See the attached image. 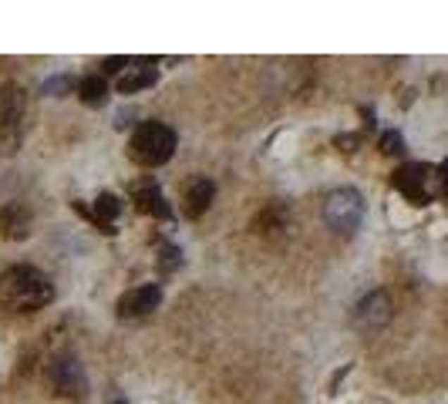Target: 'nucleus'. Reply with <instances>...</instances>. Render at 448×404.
Segmentation results:
<instances>
[{
  "label": "nucleus",
  "instance_id": "f257e3e1",
  "mask_svg": "<svg viewBox=\"0 0 448 404\" xmlns=\"http://www.w3.org/2000/svg\"><path fill=\"white\" fill-rule=\"evenodd\" d=\"M54 296V286L41 270L34 266H11L4 277H0V303L11 307L17 313H34L47 307Z\"/></svg>",
  "mask_w": 448,
  "mask_h": 404
},
{
  "label": "nucleus",
  "instance_id": "f03ea898",
  "mask_svg": "<svg viewBox=\"0 0 448 404\" xmlns=\"http://www.w3.org/2000/svg\"><path fill=\"white\" fill-rule=\"evenodd\" d=\"M175 152V132L162 122H142L135 128V135L128 141V156L135 158L145 169H155V165H166Z\"/></svg>",
  "mask_w": 448,
  "mask_h": 404
},
{
  "label": "nucleus",
  "instance_id": "7ed1b4c3",
  "mask_svg": "<svg viewBox=\"0 0 448 404\" xmlns=\"http://www.w3.org/2000/svg\"><path fill=\"white\" fill-rule=\"evenodd\" d=\"M24 135V91L17 84H0V152L14 156Z\"/></svg>",
  "mask_w": 448,
  "mask_h": 404
},
{
  "label": "nucleus",
  "instance_id": "20e7f679",
  "mask_svg": "<svg viewBox=\"0 0 448 404\" xmlns=\"http://www.w3.org/2000/svg\"><path fill=\"white\" fill-rule=\"evenodd\" d=\"M324 216L334 229L354 233L357 226H361V216H364V202H361V196H357L354 189H337V192L327 196Z\"/></svg>",
  "mask_w": 448,
  "mask_h": 404
},
{
  "label": "nucleus",
  "instance_id": "39448f33",
  "mask_svg": "<svg viewBox=\"0 0 448 404\" xmlns=\"http://www.w3.org/2000/svg\"><path fill=\"white\" fill-rule=\"evenodd\" d=\"M47 381H51V388L64 394V398H81L85 394V371H81V364L75 358H54L47 364Z\"/></svg>",
  "mask_w": 448,
  "mask_h": 404
},
{
  "label": "nucleus",
  "instance_id": "423d86ee",
  "mask_svg": "<svg viewBox=\"0 0 448 404\" xmlns=\"http://www.w3.org/2000/svg\"><path fill=\"white\" fill-rule=\"evenodd\" d=\"M435 175L428 165H418V162H411V165H402V169L394 172V186L402 189L404 196L411 202H418V206H425V202L432 199V189H428V182H432Z\"/></svg>",
  "mask_w": 448,
  "mask_h": 404
},
{
  "label": "nucleus",
  "instance_id": "0eeeda50",
  "mask_svg": "<svg viewBox=\"0 0 448 404\" xmlns=\"http://www.w3.org/2000/svg\"><path fill=\"white\" fill-rule=\"evenodd\" d=\"M158 300H162V290L155 283H149V286H139V290L125 293L118 300V313L122 317H145V313H152L158 307Z\"/></svg>",
  "mask_w": 448,
  "mask_h": 404
},
{
  "label": "nucleus",
  "instance_id": "6e6552de",
  "mask_svg": "<svg viewBox=\"0 0 448 404\" xmlns=\"http://www.w3.org/2000/svg\"><path fill=\"white\" fill-rule=\"evenodd\" d=\"M387 317H391V303H387L385 293H371L368 300H361V307H357V313H354V320L361 327H368V330L387 324Z\"/></svg>",
  "mask_w": 448,
  "mask_h": 404
},
{
  "label": "nucleus",
  "instance_id": "1a4fd4ad",
  "mask_svg": "<svg viewBox=\"0 0 448 404\" xmlns=\"http://www.w3.org/2000/svg\"><path fill=\"white\" fill-rule=\"evenodd\" d=\"M27 226H31V216L24 213V206H7L0 213V233L7 236V239H24Z\"/></svg>",
  "mask_w": 448,
  "mask_h": 404
},
{
  "label": "nucleus",
  "instance_id": "9d476101",
  "mask_svg": "<svg viewBox=\"0 0 448 404\" xmlns=\"http://www.w3.org/2000/svg\"><path fill=\"white\" fill-rule=\"evenodd\" d=\"M209 202H213V182H209V179H196V182L186 189V213L192 219H199L202 213L209 209Z\"/></svg>",
  "mask_w": 448,
  "mask_h": 404
},
{
  "label": "nucleus",
  "instance_id": "9b49d317",
  "mask_svg": "<svg viewBox=\"0 0 448 404\" xmlns=\"http://www.w3.org/2000/svg\"><path fill=\"white\" fill-rule=\"evenodd\" d=\"M155 81H158V71H155V68H132L128 75L118 78V91L135 94V91H142V88H152Z\"/></svg>",
  "mask_w": 448,
  "mask_h": 404
},
{
  "label": "nucleus",
  "instance_id": "f8f14e48",
  "mask_svg": "<svg viewBox=\"0 0 448 404\" xmlns=\"http://www.w3.org/2000/svg\"><path fill=\"white\" fill-rule=\"evenodd\" d=\"M135 202H139L142 213H149V216H162V219L172 216L166 199H162V192H158V186H142L139 196H135Z\"/></svg>",
  "mask_w": 448,
  "mask_h": 404
},
{
  "label": "nucleus",
  "instance_id": "ddd939ff",
  "mask_svg": "<svg viewBox=\"0 0 448 404\" xmlns=\"http://www.w3.org/2000/svg\"><path fill=\"white\" fill-rule=\"evenodd\" d=\"M77 94H81L88 105H101L105 94H108V84H105L101 75H88V78H81V84H77Z\"/></svg>",
  "mask_w": 448,
  "mask_h": 404
},
{
  "label": "nucleus",
  "instance_id": "4468645a",
  "mask_svg": "<svg viewBox=\"0 0 448 404\" xmlns=\"http://www.w3.org/2000/svg\"><path fill=\"white\" fill-rule=\"evenodd\" d=\"M118 209H122L118 199H115L111 192H101V196L94 199V213H92V216L98 219V222H111V219L118 216Z\"/></svg>",
  "mask_w": 448,
  "mask_h": 404
},
{
  "label": "nucleus",
  "instance_id": "2eb2a0df",
  "mask_svg": "<svg viewBox=\"0 0 448 404\" xmlns=\"http://www.w3.org/2000/svg\"><path fill=\"white\" fill-rule=\"evenodd\" d=\"M404 149V141H402V135L398 132H385L381 135V152H387V156H398Z\"/></svg>",
  "mask_w": 448,
  "mask_h": 404
},
{
  "label": "nucleus",
  "instance_id": "dca6fc26",
  "mask_svg": "<svg viewBox=\"0 0 448 404\" xmlns=\"http://www.w3.org/2000/svg\"><path fill=\"white\" fill-rule=\"evenodd\" d=\"M438 186H442V189L448 192V158L442 162V165H438Z\"/></svg>",
  "mask_w": 448,
  "mask_h": 404
},
{
  "label": "nucleus",
  "instance_id": "f3484780",
  "mask_svg": "<svg viewBox=\"0 0 448 404\" xmlns=\"http://www.w3.org/2000/svg\"><path fill=\"white\" fill-rule=\"evenodd\" d=\"M122 64H128V61H125V58H111V61H105L101 68H105V71H118Z\"/></svg>",
  "mask_w": 448,
  "mask_h": 404
},
{
  "label": "nucleus",
  "instance_id": "a211bd4d",
  "mask_svg": "<svg viewBox=\"0 0 448 404\" xmlns=\"http://www.w3.org/2000/svg\"><path fill=\"white\" fill-rule=\"evenodd\" d=\"M115 404H125V401H115Z\"/></svg>",
  "mask_w": 448,
  "mask_h": 404
}]
</instances>
